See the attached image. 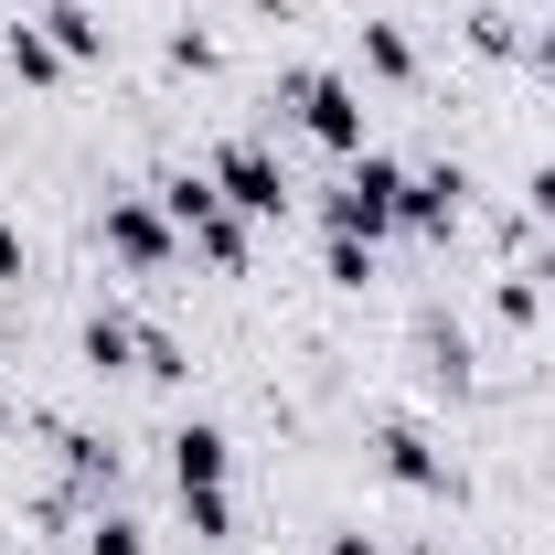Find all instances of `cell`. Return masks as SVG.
I'll use <instances>...</instances> for the list:
<instances>
[{"mask_svg":"<svg viewBox=\"0 0 555 555\" xmlns=\"http://www.w3.org/2000/svg\"><path fill=\"white\" fill-rule=\"evenodd\" d=\"M416 555H449V545H416Z\"/></svg>","mask_w":555,"mask_h":555,"instance_id":"obj_24","label":"cell"},{"mask_svg":"<svg viewBox=\"0 0 555 555\" xmlns=\"http://www.w3.org/2000/svg\"><path fill=\"white\" fill-rule=\"evenodd\" d=\"M0 416H11V406H0Z\"/></svg>","mask_w":555,"mask_h":555,"instance_id":"obj_25","label":"cell"},{"mask_svg":"<svg viewBox=\"0 0 555 555\" xmlns=\"http://www.w3.org/2000/svg\"><path fill=\"white\" fill-rule=\"evenodd\" d=\"M470 43H481V54H524V33H513V11H491V0L470 11Z\"/></svg>","mask_w":555,"mask_h":555,"instance_id":"obj_18","label":"cell"},{"mask_svg":"<svg viewBox=\"0 0 555 555\" xmlns=\"http://www.w3.org/2000/svg\"><path fill=\"white\" fill-rule=\"evenodd\" d=\"M11 278H22V235L0 224V288H11Z\"/></svg>","mask_w":555,"mask_h":555,"instance_id":"obj_21","label":"cell"},{"mask_svg":"<svg viewBox=\"0 0 555 555\" xmlns=\"http://www.w3.org/2000/svg\"><path fill=\"white\" fill-rule=\"evenodd\" d=\"M0 54H11L22 86H65V54H54V33H43V22H11V43H0Z\"/></svg>","mask_w":555,"mask_h":555,"instance_id":"obj_11","label":"cell"},{"mask_svg":"<svg viewBox=\"0 0 555 555\" xmlns=\"http://www.w3.org/2000/svg\"><path fill=\"white\" fill-rule=\"evenodd\" d=\"M33 22H43V33H54V54H65V65H96V54H107V22H96V11H86V0H43V11H33Z\"/></svg>","mask_w":555,"mask_h":555,"instance_id":"obj_9","label":"cell"},{"mask_svg":"<svg viewBox=\"0 0 555 555\" xmlns=\"http://www.w3.org/2000/svg\"><path fill=\"white\" fill-rule=\"evenodd\" d=\"M171 481H235V438L214 427V416H193V427H171Z\"/></svg>","mask_w":555,"mask_h":555,"instance_id":"obj_7","label":"cell"},{"mask_svg":"<svg viewBox=\"0 0 555 555\" xmlns=\"http://www.w3.org/2000/svg\"><path fill=\"white\" fill-rule=\"evenodd\" d=\"M75 352L96 363V374H182V343L171 332H150V321H129V310H86V332H75Z\"/></svg>","mask_w":555,"mask_h":555,"instance_id":"obj_3","label":"cell"},{"mask_svg":"<svg viewBox=\"0 0 555 555\" xmlns=\"http://www.w3.org/2000/svg\"><path fill=\"white\" fill-rule=\"evenodd\" d=\"M107 257L150 278V268H171V257H182V224L150 204V193H118V204H107Z\"/></svg>","mask_w":555,"mask_h":555,"instance_id":"obj_5","label":"cell"},{"mask_svg":"<svg viewBox=\"0 0 555 555\" xmlns=\"http://www.w3.org/2000/svg\"><path fill=\"white\" fill-rule=\"evenodd\" d=\"M278 118H299L321 150L352 160V150H363V86L332 75V65H288V75H278Z\"/></svg>","mask_w":555,"mask_h":555,"instance_id":"obj_2","label":"cell"},{"mask_svg":"<svg viewBox=\"0 0 555 555\" xmlns=\"http://www.w3.org/2000/svg\"><path fill=\"white\" fill-rule=\"evenodd\" d=\"M182 524H193L204 545H224V534H235V491H224V481H193V491H182Z\"/></svg>","mask_w":555,"mask_h":555,"instance_id":"obj_13","label":"cell"},{"mask_svg":"<svg viewBox=\"0 0 555 555\" xmlns=\"http://www.w3.org/2000/svg\"><path fill=\"white\" fill-rule=\"evenodd\" d=\"M460 193H470L460 160H449V171H406V224L416 235H449V224H460Z\"/></svg>","mask_w":555,"mask_h":555,"instance_id":"obj_8","label":"cell"},{"mask_svg":"<svg viewBox=\"0 0 555 555\" xmlns=\"http://www.w3.org/2000/svg\"><path fill=\"white\" fill-rule=\"evenodd\" d=\"M491 310H502V321H534V310H545V278H502Z\"/></svg>","mask_w":555,"mask_h":555,"instance_id":"obj_19","label":"cell"},{"mask_svg":"<svg viewBox=\"0 0 555 555\" xmlns=\"http://www.w3.org/2000/svg\"><path fill=\"white\" fill-rule=\"evenodd\" d=\"M374 470L406 491H460V470H449V449L427 438V427H374Z\"/></svg>","mask_w":555,"mask_h":555,"instance_id":"obj_6","label":"cell"},{"mask_svg":"<svg viewBox=\"0 0 555 555\" xmlns=\"http://www.w3.org/2000/svg\"><path fill=\"white\" fill-rule=\"evenodd\" d=\"M385 224H406V160L396 150H352L343 182H332V204H321V235H385Z\"/></svg>","mask_w":555,"mask_h":555,"instance_id":"obj_1","label":"cell"},{"mask_svg":"<svg viewBox=\"0 0 555 555\" xmlns=\"http://www.w3.org/2000/svg\"><path fill=\"white\" fill-rule=\"evenodd\" d=\"M363 65L385 75V86H406V75H416V43L396 33V22H363Z\"/></svg>","mask_w":555,"mask_h":555,"instance_id":"obj_14","label":"cell"},{"mask_svg":"<svg viewBox=\"0 0 555 555\" xmlns=\"http://www.w3.org/2000/svg\"><path fill=\"white\" fill-rule=\"evenodd\" d=\"M524 193H534V224H545V235H555V160H545V171H534V182H524Z\"/></svg>","mask_w":555,"mask_h":555,"instance_id":"obj_20","label":"cell"},{"mask_svg":"<svg viewBox=\"0 0 555 555\" xmlns=\"http://www.w3.org/2000/svg\"><path fill=\"white\" fill-rule=\"evenodd\" d=\"M524 65H534V75L555 86V33H534V54H524Z\"/></svg>","mask_w":555,"mask_h":555,"instance_id":"obj_22","label":"cell"},{"mask_svg":"<svg viewBox=\"0 0 555 555\" xmlns=\"http://www.w3.org/2000/svg\"><path fill=\"white\" fill-rule=\"evenodd\" d=\"M182 246H193V257H204V268H224V278H246V214H235V204H214L204 224H193V235H182Z\"/></svg>","mask_w":555,"mask_h":555,"instance_id":"obj_10","label":"cell"},{"mask_svg":"<svg viewBox=\"0 0 555 555\" xmlns=\"http://www.w3.org/2000/svg\"><path fill=\"white\" fill-rule=\"evenodd\" d=\"M332 555H385V545H374V534H332Z\"/></svg>","mask_w":555,"mask_h":555,"instance_id":"obj_23","label":"cell"},{"mask_svg":"<svg viewBox=\"0 0 555 555\" xmlns=\"http://www.w3.org/2000/svg\"><path fill=\"white\" fill-rule=\"evenodd\" d=\"M214 204H224V193H214V171H171V182H160V214H171L182 235H193V224H204Z\"/></svg>","mask_w":555,"mask_h":555,"instance_id":"obj_12","label":"cell"},{"mask_svg":"<svg viewBox=\"0 0 555 555\" xmlns=\"http://www.w3.org/2000/svg\"><path fill=\"white\" fill-rule=\"evenodd\" d=\"M427 374H438V385H449V396H460V385H470V343H460V332H449V321H427Z\"/></svg>","mask_w":555,"mask_h":555,"instance_id":"obj_16","label":"cell"},{"mask_svg":"<svg viewBox=\"0 0 555 555\" xmlns=\"http://www.w3.org/2000/svg\"><path fill=\"white\" fill-rule=\"evenodd\" d=\"M75 555H150V545H139V524H129V513H96V524H86V545H75Z\"/></svg>","mask_w":555,"mask_h":555,"instance_id":"obj_17","label":"cell"},{"mask_svg":"<svg viewBox=\"0 0 555 555\" xmlns=\"http://www.w3.org/2000/svg\"><path fill=\"white\" fill-rule=\"evenodd\" d=\"M321 278L332 288H374V246L363 235H321Z\"/></svg>","mask_w":555,"mask_h":555,"instance_id":"obj_15","label":"cell"},{"mask_svg":"<svg viewBox=\"0 0 555 555\" xmlns=\"http://www.w3.org/2000/svg\"><path fill=\"white\" fill-rule=\"evenodd\" d=\"M214 193H224V204L246 214V224H278V214L299 204V193H288V171H278V150H268V139H235V150L214 160Z\"/></svg>","mask_w":555,"mask_h":555,"instance_id":"obj_4","label":"cell"}]
</instances>
